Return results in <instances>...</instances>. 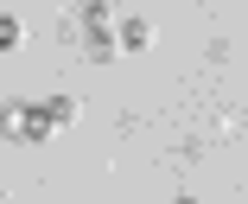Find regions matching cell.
I'll return each instance as SVG.
<instances>
[{
    "instance_id": "1",
    "label": "cell",
    "mask_w": 248,
    "mask_h": 204,
    "mask_svg": "<svg viewBox=\"0 0 248 204\" xmlns=\"http://www.w3.org/2000/svg\"><path fill=\"white\" fill-rule=\"evenodd\" d=\"M7 115H13V128H19V140H32V147H45L58 134V121L45 115V102H7Z\"/></svg>"
},
{
    "instance_id": "2",
    "label": "cell",
    "mask_w": 248,
    "mask_h": 204,
    "mask_svg": "<svg viewBox=\"0 0 248 204\" xmlns=\"http://www.w3.org/2000/svg\"><path fill=\"white\" fill-rule=\"evenodd\" d=\"M115 38H121V51H146V45H153V19H140V13H127V19L115 26Z\"/></svg>"
},
{
    "instance_id": "3",
    "label": "cell",
    "mask_w": 248,
    "mask_h": 204,
    "mask_svg": "<svg viewBox=\"0 0 248 204\" xmlns=\"http://www.w3.org/2000/svg\"><path fill=\"white\" fill-rule=\"evenodd\" d=\"M83 45H89V58H95V64H115V58H121V38H115L108 26H89Z\"/></svg>"
},
{
    "instance_id": "4",
    "label": "cell",
    "mask_w": 248,
    "mask_h": 204,
    "mask_svg": "<svg viewBox=\"0 0 248 204\" xmlns=\"http://www.w3.org/2000/svg\"><path fill=\"white\" fill-rule=\"evenodd\" d=\"M45 115H51L58 128H70V121H77V96H64V89H58V96H45Z\"/></svg>"
},
{
    "instance_id": "5",
    "label": "cell",
    "mask_w": 248,
    "mask_h": 204,
    "mask_svg": "<svg viewBox=\"0 0 248 204\" xmlns=\"http://www.w3.org/2000/svg\"><path fill=\"white\" fill-rule=\"evenodd\" d=\"M83 7V26H108V0H77Z\"/></svg>"
},
{
    "instance_id": "6",
    "label": "cell",
    "mask_w": 248,
    "mask_h": 204,
    "mask_svg": "<svg viewBox=\"0 0 248 204\" xmlns=\"http://www.w3.org/2000/svg\"><path fill=\"white\" fill-rule=\"evenodd\" d=\"M0 45H7V51L19 45V19H13V13H0Z\"/></svg>"
},
{
    "instance_id": "7",
    "label": "cell",
    "mask_w": 248,
    "mask_h": 204,
    "mask_svg": "<svg viewBox=\"0 0 248 204\" xmlns=\"http://www.w3.org/2000/svg\"><path fill=\"white\" fill-rule=\"evenodd\" d=\"M172 204H197V198H172Z\"/></svg>"
}]
</instances>
